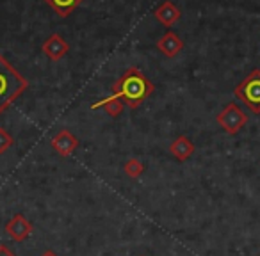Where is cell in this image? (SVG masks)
<instances>
[{
    "label": "cell",
    "mask_w": 260,
    "mask_h": 256,
    "mask_svg": "<svg viewBox=\"0 0 260 256\" xmlns=\"http://www.w3.org/2000/svg\"><path fill=\"white\" fill-rule=\"evenodd\" d=\"M112 94L123 101V105L130 108H138L143 101L155 91V86L150 79L136 66H130L123 71V75L111 86Z\"/></svg>",
    "instance_id": "cell-1"
},
{
    "label": "cell",
    "mask_w": 260,
    "mask_h": 256,
    "mask_svg": "<svg viewBox=\"0 0 260 256\" xmlns=\"http://www.w3.org/2000/svg\"><path fill=\"white\" fill-rule=\"evenodd\" d=\"M29 87V80L0 54V114H4L15 100Z\"/></svg>",
    "instance_id": "cell-2"
},
{
    "label": "cell",
    "mask_w": 260,
    "mask_h": 256,
    "mask_svg": "<svg viewBox=\"0 0 260 256\" xmlns=\"http://www.w3.org/2000/svg\"><path fill=\"white\" fill-rule=\"evenodd\" d=\"M235 96L251 112L260 114V69H253L237 87Z\"/></svg>",
    "instance_id": "cell-3"
},
{
    "label": "cell",
    "mask_w": 260,
    "mask_h": 256,
    "mask_svg": "<svg viewBox=\"0 0 260 256\" xmlns=\"http://www.w3.org/2000/svg\"><path fill=\"white\" fill-rule=\"evenodd\" d=\"M216 121L228 135H235V134H239L242 126L248 123V114H246L237 103L232 101V103H228L226 107L217 114Z\"/></svg>",
    "instance_id": "cell-4"
},
{
    "label": "cell",
    "mask_w": 260,
    "mask_h": 256,
    "mask_svg": "<svg viewBox=\"0 0 260 256\" xmlns=\"http://www.w3.org/2000/svg\"><path fill=\"white\" fill-rule=\"evenodd\" d=\"M50 146H52V150H54L55 153H59L61 157H70L79 148V139L70 130L62 128V130H59L57 134H55V137L52 139Z\"/></svg>",
    "instance_id": "cell-5"
},
{
    "label": "cell",
    "mask_w": 260,
    "mask_h": 256,
    "mask_svg": "<svg viewBox=\"0 0 260 256\" xmlns=\"http://www.w3.org/2000/svg\"><path fill=\"white\" fill-rule=\"evenodd\" d=\"M32 230H34L32 223L27 221L25 217H23V213H16V215L6 224V231H8V235L15 242H23L32 233Z\"/></svg>",
    "instance_id": "cell-6"
},
{
    "label": "cell",
    "mask_w": 260,
    "mask_h": 256,
    "mask_svg": "<svg viewBox=\"0 0 260 256\" xmlns=\"http://www.w3.org/2000/svg\"><path fill=\"white\" fill-rule=\"evenodd\" d=\"M41 50H43V54L47 55L50 61H59V59H62L66 54H68L70 47L61 34H52V36L43 43Z\"/></svg>",
    "instance_id": "cell-7"
},
{
    "label": "cell",
    "mask_w": 260,
    "mask_h": 256,
    "mask_svg": "<svg viewBox=\"0 0 260 256\" xmlns=\"http://www.w3.org/2000/svg\"><path fill=\"white\" fill-rule=\"evenodd\" d=\"M157 48H159L166 57H175V55L184 48V43H182V40L173 30H168V32L157 41Z\"/></svg>",
    "instance_id": "cell-8"
},
{
    "label": "cell",
    "mask_w": 260,
    "mask_h": 256,
    "mask_svg": "<svg viewBox=\"0 0 260 256\" xmlns=\"http://www.w3.org/2000/svg\"><path fill=\"white\" fill-rule=\"evenodd\" d=\"M155 18L159 20L162 25L171 27L180 20V9H178L173 2L166 0V2H162V4L155 9Z\"/></svg>",
    "instance_id": "cell-9"
},
{
    "label": "cell",
    "mask_w": 260,
    "mask_h": 256,
    "mask_svg": "<svg viewBox=\"0 0 260 256\" xmlns=\"http://www.w3.org/2000/svg\"><path fill=\"white\" fill-rule=\"evenodd\" d=\"M170 153L177 160L184 162V160H187L189 157L194 153V144H192V141L189 137H185V135H180V137H177L170 144Z\"/></svg>",
    "instance_id": "cell-10"
},
{
    "label": "cell",
    "mask_w": 260,
    "mask_h": 256,
    "mask_svg": "<svg viewBox=\"0 0 260 256\" xmlns=\"http://www.w3.org/2000/svg\"><path fill=\"white\" fill-rule=\"evenodd\" d=\"M123 101L119 100V98H116L114 94L112 96H109V98H104V100H98L96 103H93L91 105V108H104L105 112H107L111 118H118L119 114L123 112Z\"/></svg>",
    "instance_id": "cell-11"
},
{
    "label": "cell",
    "mask_w": 260,
    "mask_h": 256,
    "mask_svg": "<svg viewBox=\"0 0 260 256\" xmlns=\"http://www.w3.org/2000/svg\"><path fill=\"white\" fill-rule=\"evenodd\" d=\"M80 2H82V0H47V4L50 6L59 16H62V18L68 16Z\"/></svg>",
    "instance_id": "cell-12"
},
{
    "label": "cell",
    "mask_w": 260,
    "mask_h": 256,
    "mask_svg": "<svg viewBox=\"0 0 260 256\" xmlns=\"http://www.w3.org/2000/svg\"><path fill=\"white\" fill-rule=\"evenodd\" d=\"M125 174L128 178H139L143 174V171H145V164L141 162L139 159H136V157H132L130 160H126V164H125Z\"/></svg>",
    "instance_id": "cell-13"
},
{
    "label": "cell",
    "mask_w": 260,
    "mask_h": 256,
    "mask_svg": "<svg viewBox=\"0 0 260 256\" xmlns=\"http://www.w3.org/2000/svg\"><path fill=\"white\" fill-rule=\"evenodd\" d=\"M13 142H15V139L6 132V128H0V155L8 152L13 146Z\"/></svg>",
    "instance_id": "cell-14"
},
{
    "label": "cell",
    "mask_w": 260,
    "mask_h": 256,
    "mask_svg": "<svg viewBox=\"0 0 260 256\" xmlns=\"http://www.w3.org/2000/svg\"><path fill=\"white\" fill-rule=\"evenodd\" d=\"M0 256H16L6 244H0Z\"/></svg>",
    "instance_id": "cell-15"
},
{
    "label": "cell",
    "mask_w": 260,
    "mask_h": 256,
    "mask_svg": "<svg viewBox=\"0 0 260 256\" xmlns=\"http://www.w3.org/2000/svg\"><path fill=\"white\" fill-rule=\"evenodd\" d=\"M41 256H57V254H55L54 251H50V249H47V251H45V252H43V254H41Z\"/></svg>",
    "instance_id": "cell-16"
}]
</instances>
